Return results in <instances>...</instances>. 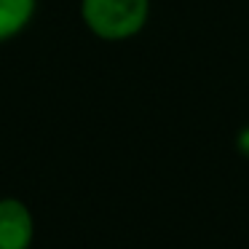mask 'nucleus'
<instances>
[{"label": "nucleus", "mask_w": 249, "mask_h": 249, "mask_svg": "<svg viewBox=\"0 0 249 249\" xmlns=\"http://www.w3.org/2000/svg\"><path fill=\"white\" fill-rule=\"evenodd\" d=\"M150 0H81V22L99 40L121 43L145 30Z\"/></svg>", "instance_id": "f257e3e1"}, {"label": "nucleus", "mask_w": 249, "mask_h": 249, "mask_svg": "<svg viewBox=\"0 0 249 249\" xmlns=\"http://www.w3.org/2000/svg\"><path fill=\"white\" fill-rule=\"evenodd\" d=\"M35 222L27 204L19 198H0V249H30Z\"/></svg>", "instance_id": "f03ea898"}, {"label": "nucleus", "mask_w": 249, "mask_h": 249, "mask_svg": "<svg viewBox=\"0 0 249 249\" xmlns=\"http://www.w3.org/2000/svg\"><path fill=\"white\" fill-rule=\"evenodd\" d=\"M38 11V0H0V46L14 40L30 27Z\"/></svg>", "instance_id": "7ed1b4c3"}, {"label": "nucleus", "mask_w": 249, "mask_h": 249, "mask_svg": "<svg viewBox=\"0 0 249 249\" xmlns=\"http://www.w3.org/2000/svg\"><path fill=\"white\" fill-rule=\"evenodd\" d=\"M236 147H238V153H241L244 158H249V126H244V129L238 131V137H236Z\"/></svg>", "instance_id": "20e7f679"}]
</instances>
